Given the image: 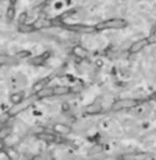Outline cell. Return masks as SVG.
Segmentation results:
<instances>
[{
    "mask_svg": "<svg viewBox=\"0 0 156 160\" xmlns=\"http://www.w3.org/2000/svg\"><path fill=\"white\" fill-rule=\"evenodd\" d=\"M29 105H30V100L21 101V102H19V104H16L15 106H12V108L7 111V114H9V116H11V115H16V114H19L20 111H22V110L27 109V108H29Z\"/></svg>",
    "mask_w": 156,
    "mask_h": 160,
    "instance_id": "obj_1",
    "label": "cell"
},
{
    "mask_svg": "<svg viewBox=\"0 0 156 160\" xmlns=\"http://www.w3.org/2000/svg\"><path fill=\"white\" fill-rule=\"evenodd\" d=\"M125 22L122 20H109L105 22H101L96 26V29H107V28H121L124 26Z\"/></svg>",
    "mask_w": 156,
    "mask_h": 160,
    "instance_id": "obj_2",
    "label": "cell"
},
{
    "mask_svg": "<svg viewBox=\"0 0 156 160\" xmlns=\"http://www.w3.org/2000/svg\"><path fill=\"white\" fill-rule=\"evenodd\" d=\"M31 25H32L34 30H39V29L50 28V26H52V25H54V22H52V21H50V20H46V19H39V20H36L35 22H32Z\"/></svg>",
    "mask_w": 156,
    "mask_h": 160,
    "instance_id": "obj_3",
    "label": "cell"
},
{
    "mask_svg": "<svg viewBox=\"0 0 156 160\" xmlns=\"http://www.w3.org/2000/svg\"><path fill=\"white\" fill-rule=\"evenodd\" d=\"M47 81H49V79H47V78H46V79H42V80H40V81H37V82L32 86V92H34V94H37L40 90H42V89L46 86Z\"/></svg>",
    "mask_w": 156,
    "mask_h": 160,
    "instance_id": "obj_4",
    "label": "cell"
},
{
    "mask_svg": "<svg viewBox=\"0 0 156 160\" xmlns=\"http://www.w3.org/2000/svg\"><path fill=\"white\" fill-rule=\"evenodd\" d=\"M15 16V0H11V4L9 5L7 10H6V19L9 21H11Z\"/></svg>",
    "mask_w": 156,
    "mask_h": 160,
    "instance_id": "obj_5",
    "label": "cell"
},
{
    "mask_svg": "<svg viewBox=\"0 0 156 160\" xmlns=\"http://www.w3.org/2000/svg\"><path fill=\"white\" fill-rule=\"evenodd\" d=\"M36 95H37V98H47V96H52V95H54V88H44V89L40 90Z\"/></svg>",
    "mask_w": 156,
    "mask_h": 160,
    "instance_id": "obj_6",
    "label": "cell"
},
{
    "mask_svg": "<svg viewBox=\"0 0 156 160\" xmlns=\"http://www.w3.org/2000/svg\"><path fill=\"white\" fill-rule=\"evenodd\" d=\"M22 100H24V94H22V92H15V94H12V95L10 96V101H11L14 105L21 102Z\"/></svg>",
    "mask_w": 156,
    "mask_h": 160,
    "instance_id": "obj_7",
    "label": "cell"
},
{
    "mask_svg": "<svg viewBox=\"0 0 156 160\" xmlns=\"http://www.w3.org/2000/svg\"><path fill=\"white\" fill-rule=\"evenodd\" d=\"M16 60L11 56L7 55H0V65H9V64H14Z\"/></svg>",
    "mask_w": 156,
    "mask_h": 160,
    "instance_id": "obj_8",
    "label": "cell"
},
{
    "mask_svg": "<svg viewBox=\"0 0 156 160\" xmlns=\"http://www.w3.org/2000/svg\"><path fill=\"white\" fill-rule=\"evenodd\" d=\"M54 130L56 132H60V134H67L70 131V129L66 126V125H62V124H56L54 125Z\"/></svg>",
    "mask_w": 156,
    "mask_h": 160,
    "instance_id": "obj_9",
    "label": "cell"
},
{
    "mask_svg": "<svg viewBox=\"0 0 156 160\" xmlns=\"http://www.w3.org/2000/svg\"><path fill=\"white\" fill-rule=\"evenodd\" d=\"M49 58V52H45V54H42V55H39V56H36V58H34L32 60H31V62L32 64H40V62H42L45 59H47Z\"/></svg>",
    "mask_w": 156,
    "mask_h": 160,
    "instance_id": "obj_10",
    "label": "cell"
},
{
    "mask_svg": "<svg viewBox=\"0 0 156 160\" xmlns=\"http://www.w3.org/2000/svg\"><path fill=\"white\" fill-rule=\"evenodd\" d=\"M145 45H146V41H145V40H140V41H137V42L134 44V46L131 48V51H134V52H135V51H139V50H140L141 48H144Z\"/></svg>",
    "mask_w": 156,
    "mask_h": 160,
    "instance_id": "obj_11",
    "label": "cell"
},
{
    "mask_svg": "<svg viewBox=\"0 0 156 160\" xmlns=\"http://www.w3.org/2000/svg\"><path fill=\"white\" fill-rule=\"evenodd\" d=\"M67 91H69V89H67V88H65V86H56V88H54V95L66 94Z\"/></svg>",
    "mask_w": 156,
    "mask_h": 160,
    "instance_id": "obj_12",
    "label": "cell"
},
{
    "mask_svg": "<svg viewBox=\"0 0 156 160\" xmlns=\"http://www.w3.org/2000/svg\"><path fill=\"white\" fill-rule=\"evenodd\" d=\"M132 102L131 101H120L119 104H116V108H126V106H131Z\"/></svg>",
    "mask_w": 156,
    "mask_h": 160,
    "instance_id": "obj_13",
    "label": "cell"
},
{
    "mask_svg": "<svg viewBox=\"0 0 156 160\" xmlns=\"http://www.w3.org/2000/svg\"><path fill=\"white\" fill-rule=\"evenodd\" d=\"M0 160H10V156L5 151L0 150Z\"/></svg>",
    "mask_w": 156,
    "mask_h": 160,
    "instance_id": "obj_14",
    "label": "cell"
},
{
    "mask_svg": "<svg viewBox=\"0 0 156 160\" xmlns=\"http://www.w3.org/2000/svg\"><path fill=\"white\" fill-rule=\"evenodd\" d=\"M74 52L77 54V55H80V56L84 55V50H82L81 48H75V49H74Z\"/></svg>",
    "mask_w": 156,
    "mask_h": 160,
    "instance_id": "obj_15",
    "label": "cell"
},
{
    "mask_svg": "<svg viewBox=\"0 0 156 160\" xmlns=\"http://www.w3.org/2000/svg\"><path fill=\"white\" fill-rule=\"evenodd\" d=\"M26 55H29V52H27V51H22V52H20V54H19V56H20V58H25Z\"/></svg>",
    "mask_w": 156,
    "mask_h": 160,
    "instance_id": "obj_16",
    "label": "cell"
},
{
    "mask_svg": "<svg viewBox=\"0 0 156 160\" xmlns=\"http://www.w3.org/2000/svg\"><path fill=\"white\" fill-rule=\"evenodd\" d=\"M0 150H2V140L0 139Z\"/></svg>",
    "mask_w": 156,
    "mask_h": 160,
    "instance_id": "obj_17",
    "label": "cell"
}]
</instances>
